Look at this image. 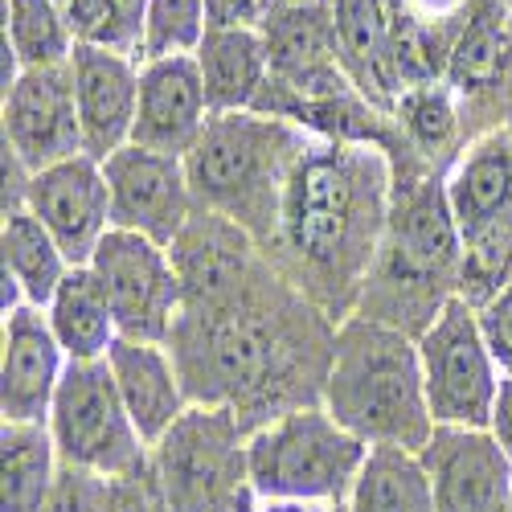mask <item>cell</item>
Instances as JSON below:
<instances>
[{"label": "cell", "instance_id": "cell-29", "mask_svg": "<svg viewBox=\"0 0 512 512\" xmlns=\"http://www.w3.org/2000/svg\"><path fill=\"white\" fill-rule=\"evenodd\" d=\"M74 46L58 0H5V87L21 70L66 66Z\"/></svg>", "mask_w": 512, "mask_h": 512}, {"label": "cell", "instance_id": "cell-39", "mask_svg": "<svg viewBox=\"0 0 512 512\" xmlns=\"http://www.w3.org/2000/svg\"><path fill=\"white\" fill-rule=\"evenodd\" d=\"M279 5H295V0H279Z\"/></svg>", "mask_w": 512, "mask_h": 512}, {"label": "cell", "instance_id": "cell-4", "mask_svg": "<svg viewBox=\"0 0 512 512\" xmlns=\"http://www.w3.org/2000/svg\"><path fill=\"white\" fill-rule=\"evenodd\" d=\"M320 406L369 447L422 451L435 435L418 340L361 312L336 324Z\"/></svg>", "mask_w": 512, "mask_h": 512}, {"label": "cell", "instance_id": "cell-18", "mask_svg": "<svg viewBox=\"0 0 512 512\" xmlns=\"http://www.w3.org/2000/svg\"><path fill=\"white\" fill-rule=\"evenodd\" d=\"M70 78H74V103L82 127V152L107 160L132 144L136 107H140V62L78 41L70 54Z\"/></svg>", "mask_w": 512, "mask_h": 512}, {"label": "cell", "instance_id": "cell-17", "mask_svg": "<svg viewBox=\"0 0 512 512\" xmlns=\"http://www.w3.org/2000/svg\"><path fill=\"white\" fill-rule=\"evenodd\" d=\"M0 345H5V353H0V418L50 422L70 357L62 353L46 312L29 304L5 312Z\"/></svg>", "mask_w": 512, "mask_h": 512}, {"label": "cell", "instance_id": "cell-15", "mask_svg": "<svg viewBox=\"0 0 512 512\" xmlns=\"http://www.w3.org/2000/svg\"><path fill=\"white\" fill-rule=\"evenodd\" d=\"M25 209L54 234L70 267H87L99 242L111 234V189L103 160L82 152L33 173Z\"/></svg>", "mask_w": 512, "mask_h": 512}, {"label": "cell", "instance_id": "cell-21", "mask_svg": "<svg viewBox=\"0 0 512 512\" xmlns=\"http://www.w3.org/2000/svg\"><path fill=\"white\" fill-rule=\"evenodd\" d=\"M107 365H111V377H115V390H119L127 414H132L136 431L148 447L160 443L168 426L193 406L168 345L119 336L111 345V353H107Z\"/></svg>", "mask_w": 512, "mask_h": 512}, {"label": "cell", "instance_id": "cell-2", "mask_svg": "<svg viewBox=\"0 0 512 512\" xmlns=\"http://www.w3.org/2000/svg\"><path fill=\"white\" fill-rule=\"evenodd\" d=\"M394 160L373 144L308 140L267 259L336 324L353 316L390 222Z\"/></svg>", "mask_w": 512, "mask_h": 512}, {"label": "cell", "instance_id": "cell-19", "mask_svg": "<svg viewBox=\"0 0 512 512\" xmlns=\"http://www.w3.org/2000/svg\"><path fill=\"white\" fill-rule=\"evenodd\" d=\"M209 99L193 54L140 62V107L132 144L164 156H189L209 123Z\"/></svg>", "mask_w": 512, "mask_h": 512}, {"label": "cell", "instance_id": "cell-10", "mask_svg": "<svg viewBox=\"0 0 512 512\" xmlns=\"http://www.w3.org/2000/svg\"><path fill=\"white\" fill-rule=\"evenodd\" d=\"M87 267L99 275L107 291L119 336L168 345L173 324L181 316V300H185L173 250L144 234L111 226V234L99 242L95 259Z\"/></svg>", "mask_w": 512, "mask_h": 512}, {"label": "cell", "instance_id": "cell-5", "mask_svg": "<svg viewBox=\"0 0 512 512\" xmlns=\"http://www.w3.org/2000/svg\"><path fill=\"white\" fill-rule=\"evenodd\" d=\"M308 132L279 115L230 111L209 115L201 140L185 156L197 209L218 213L271 254L291 173L308 148Z\"/></svg>", "mask_w": 512, "mask_h": 512}, {"label": "cell", "instance_id": "cell-23", "mask_svg": "<svg viewBox=\"0 0 512 512\" xmlns=\"http://www.w3.org/2000/svg\"><path fill=\"white\" fill-rule=\"evenodd\" d=\"M0 259H5V300H0L5 312L21 308V304L46 312L54 291L70 275V259L62 254V246L29 209L5 213V226H0Z\"/></svg>", "mask_w": 512, "mask_h": 512}, {"label": "cell", "instance_id": "cell-27", "mask_svg": "<svg viewBox=\"0 0 512 512\" xmlns=\"http://www.w3.org/2000/svg\"><path fill=\"white\" fill-rule=\"evenodd\" d=\"M345 512H439L422 455L406 447H369Z\"/></svg>", "mask_w": 512, "mask_h": 512}, {"label": "cell", "instance_id": "cell-14", "mask_svg": "<svg viewBox=\"0 0 512 512\" xmlns=\"http://www.w3.org/2000/svg\"><path fill=\"white\" fill-rule=\"evenodd\" d=\"M263 41L271 58V78L295 99H332L357 91V82L340 62V37L328 0L275 5L263 25Z\"/></svg>", "mask_w": 512, "mask_h": 512}, {"label": "cell", "instance_id": "cell-11", "mask_svg": "<svg viewBox=\"0 0 512 512\" xmlns=\"http://www.w3.org/2000/svg\"><path fill=\"white\" fill-rule=\"evenodd\" d=\"M443 82L463 111V127L467 119H484V132L512 127V9L504 0H476L467 9Z\"/></svg>", "mask_w": 512, "mask_h": 512}, {"label": "cell", "instance_id": "cell-31", "mask_svg": "<svg viewBox=\"0 0 512 512\" xmlns=\"http://www.w3.org/2000/svg\"><path fill=\"white\" fill-rule=\"evenodd\" d=\"M144 25H148V0H107V25H103L99 46L140 62Z\"/></svg>", "mask_w": 512, "mask_h": 512}, {"label": "cell", "instance_id": "cell-8", "mask_svg": "<svg viewBox=\"0 0 512 512\" xmlns=\"http://www.w3.org/2000/svg\"><path fill=\"white\" fill-rule=\"evenodd\" d=\"M50 435L62 467L91 472L99 480L132 476L148 463V443L140 439L127 414L107 357L103 361H70L50 410Z\"/></svg>", "mask_w": 512, "mask_h": 512}, {"label": "cell", "instance_id": "cell-35", "mask_svg": "<svg viewBox=\"0 0 512 512\" xmlns=\"http://www.w3.org/2000/svg\"><path fill=\"white\" fill-rule=\"evenodd\" d=\"M279 0H205L209 29H263Z\"/></svg>", "mask_w": 512, "mask_h": 512}, {"label": "cell", "instance_id": "cell-20", "mask_svg": "<svg viewBox=\"0 0 512 512\" xmlns=\"http://www.w3.org/2000/svg\"><path fill=\"white\" fill-rule=\"evenodd\" d=\"M443 185L463 242L512 222V127L467 140L443 173Z\"/></svg>", "mask_w": 512, "mask_h": 512}, {"label": "cell", "instance_id": "cell-38", "mask_svg": "<svg viewBox=\"0 0 512 512\" xmlns=\"http://www.w3.org/2000/svg\"><path fill=\"white\" fill-rule=\"evenodd\" d=\"M250 512H345L340 504H287V500H254Z\"/></svg>", "mask_w": 512, "mask_h": 512}, {"label": "cell", "instance_id": "cell-36", "mask_svg": "<svg viewBox=\"0 0 512 512\" xmlns=\"http://www.w3.org/2000/svg\"><path fill=\"white\" fill-rule=\"evenodd\" d=\"M74 41L82 46H99L103 25H107V0H58Z\"/></svg>", "mask_w": 512, "mask_h": 512}, {"label": "cell", "instance_id": "cell-30", "mask_svg": "<svg viewBox=\"0 0 512 512\" xmlns=\"http://www.w3.org/2000/svg\"><path fill=\"white\" fill-rule=\"evenodd\" d=\"M205 33H209L205 0H148V25H144L140 62L197 54Z\"/></svg>", "mask_w": 512, "mask_h": 512}, {"label": "cell", "instance_id": "cell-33", "mask_svg": "<svg viewBox=\"0 0 512 512\" xmlns=\"http://www.w3.org/2000/svg\"><path fill=\"white\" fill-rule=\"evenodd\" d=\"M41 512H107V480H99L91 472H74V467H62L54 496L46 500Z\"/></svg>", "mask_w": 512, "mask_h": 512}, {"label": "cell", "instance_id": "cell-12", "mask_svg": "<svg viewBox=\"0 0 512 512\" xmlns=\"http://www.w3.org/2000/svg\"><path fill=\"white\" fill-rule=\"evenodd\" d=\"M103 173L111 189V226L144 234L173 250V242L197 213L185 160L127 144L103 160Z\"/></svg>", "mask_w": 512, "mask_h": 512}, {"label": "cell", "instance_id": "cell-34", "mask_svg": "<svg viewBox=\"0 0 512 512\" xmlns=\"http://www.w3.org/2000/svg\"><path fill=\"white\" fill-rule=\"evenodd\" d=\"M107 512H173L152 476V463H144L132 476L107 480Z\"/></svg>", "mask_w": 512, "mask_h": 512}, {"label": "cell", "instance_id": "cell-13", "mask_svg": "<svg viewBox=\"0 0 512 512\" xmlns=\"http://www.w3.org/2000/svg\"><path fill=\"white\" fill-rule=\"evenodd\" d=\"M0 132H5V148L29 173H41L50 164L82 156V127H78L70 62L50 66V70H21L5 87Z\"/></svg>", "mask_w": 512, "mask_h": 512}, {"label": "cell", "instance_id": "cell-3", "mask_svg": "<svg viewBox=\"0 0 512 512\" xmlns=\"http://www.w3.org/2000/svg\"><path fill=\"white\" fill-rule=\"evenodd\" d=\"M459 267L463 238L451 218L443 173L414 152H402L394 160L386 238L357 312L418 340L459 291Z\"/></svg>", "mask_w": 512, "mask_h": 512}, {"label": "cell", "instance_id": "cell-9", "mask_svg": "<svg viewBox=\"0 0 512 512\" xmlns=\"http://www.w3.org/2000/svg\"><path fill=\"white\" fill-rule=\"evenodd\" d=\"M422 386L435 426L488 431L492 402L500 390V369L480 336L476 308L451 295L435 324L418 336Z\"/></svg>", "mask_w": 512, "mask_h": 512}, {"label": "cell", "instance_id": "cell-16", "mask_svg": "<svg viewBox=\"0 0 512 512\" xmlns=\"http://www.w3.org/2000/svg\"><path fill=\"white\" fill-rule=\"evenodd\" d=\"M422 463L439 512H512V459L488 431L435 426Z\"/></svg>", "mask_w": 512, "mask_h": 512}, {"label": "cell", "instance_id": "cell-22", "mask_svg": "<svg viewBox=\"0 0 512 512\" xmlns=\"http://www.w3.org/2000/svg\"><path fill=\"white\" fill-rule=\"evenodd\" d=\"M193 58H197L213 115L254 111L263 87L271 82L263 29H209Z\"/></svg>", "mask_w": 512, "mask_h": 512}, {"label": "cell", "instance_id": "cell-6", "mask_svg": "<svg viewBox=\"0 0 512 512\" xmlns=\"http://www.w3.org/2000/svg\"><path fill=\"white\" fill-rule=\"evenodd\" d=\"M369 443L345 431L324 406L291 410L246 443V472L254 500L287 504H340L345 508Z\"/></svg>", "mask_w": 512, "mask_h": 512}, {"label": "cell", "instance_id": "cell-1", "mask_svg": "<svg viewBox=\"0 0 512 512\" xmlns=\"http://www.w3.org/2000/svg\"><path fill=\"white\" fill-rule=\"evenodd\" d=\"M185 287L168 336L189 402L226 406L250 431L320 406L336 320L234 222L197 209L173 242Z\"/></svg>", "mask_w": 512, "mask_h": 512}, {"label": "cell", "instance_id": "cell-37", "mask_svg": "<svg viewBox=\"0 0 512 512\" xmlns=\"http://www.w3.org/2000/svg\"><path fill=\"white\" fill-rule=\"evenodd\" d=\"M488 435L508 451L512 459V373H500V390L492 402V422H488Z\"/></svg>", "mask_w": 512, "mask_h": 512}, {"label": "cell", "instance_id": "cell-24", "mask_svg": "<svg viewBox=\"0 0 512 512\" xmlns=\"http://www.w3.org/2000/svg\"><path fill=\"white\" fill-rule=\"evenodd\" d=\"M328 9L340 37V62H345L349 78L357 82V91L373 107L394 115L402 82L394 70L390 33H386V21H381L377 0H328Z\"/></svg>", "mask_w": 512, "mask_h": 512}, {"label": "cell", "instance_id": "cell-40", "mask_svg": "<svg viewBox=\"0 0 512 512\" xmlns=\"http://www.w3.org/2000/svg\"><path fill=\"white\" fill-rule=\"evenodd\" d=\"M504 5H508V9H512V0H504Z\"/></svg>", "mask_w": 512, "mask_h": 512}, {"label": "cell", "instance_id": "cell-32", "mask_svg": "<svg viewBox=\"0 0 512 512\" xmlns=\"http://www.w3.org/2000/svg\"><path fill=\"white\" fill-rule=\"evenodd\" d=\"M476 320H480V336H484L496 369L512 373V283L500 287L484 308H476Z\"/></svg>", "mask_w": 512, "mask_h": 512}, {"label": "cell", "instance_id": "cell-28", "mask_svg": "<svg viewBox=\"0 0 512 512\" xmlns=\"http://www.w3.org/2000/svg\"><path fill=\"white\" fill-rule=\"evenodd\" d=\"M394 123L406 148L426 160L439 173H447L451 160L467 148L463 144V111L447 82H426V87H406L394 103Z\"/></svg>", "mask_w": 512, "mask_h": 512}, {"label": "cell", "instance_id": "cell-26", "mask_svg": "<svg viewBox=\"0 0 512 512\" xmlns=\"http://www.w3.org/2000/svg\"><path fill=\"white\" fill-rule=\"evenodd\" d=\"M62 476L46 422L0 426V512H41Z\"/></svg>", "mask_w": 512, "mask_h": 512}, {"label": "cell", "instance_id": "cell-7", "mask_svg": "<svg viewBox=\"0 0 512 512\" xmlns=\"http://www.w3.org/2000/svg\"><path fill=\"white\" fill-rule=\"evenodd\" d=\"M250 426L226 406H189L160 443H152L148 463L173 512H250V472H246Z\"/></svg>", "mask_w": 512, "mask_h": 512}, {"label": "cell", "instance_id": "cell-25", "mask_svg": "<svg viewBox=\"0 0 512 512\" xmlns=\"http://www.w3.org/2000/svg\"><path fill=\"white\" fill-rule=\"evenodd\" d=\"M46 320L70 361H103L119 340L111 300L91 267H70L46 308Z\"/></svg>", "mask_w": 512, "mask_h": 512}]
</instances>
